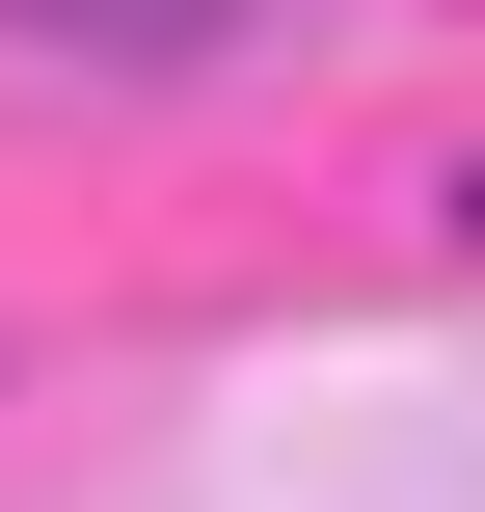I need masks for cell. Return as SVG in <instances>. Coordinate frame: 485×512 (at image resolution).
<instances>
[{"mask_svg":"<svg viewBox=\"0 0 485 512\" xmlns=\"http://www.w3.org/2000/svg\"><path fill=\"white\" fill-rule=\"evenodd\" d=\"M27 27H135V54H189V27H216V0H27Z\"/></svg>","mask_w":485,"mask_h":512,"instance_id":"6da1fadb","label":"cell"},{"mask_svg":"<svg viewBox=\"0 0 485 512\" xmlns=\"http://www.w3.org/2000/svg\"><path fill=\"white\" fill-rule=\"evenodd\" d=\"M459 216H485V189H459Z\"/></svg>","mask_w":485,"mask_h":512,"instance_id":"7a4b0ae2","label":"cell"}]
</instances>
